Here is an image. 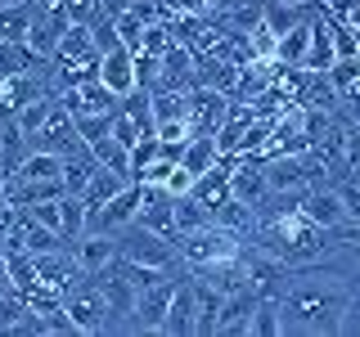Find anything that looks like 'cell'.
<instances>
[{
  "instance_id": "obj_1",
  "label": "cell",
  "mask_w": 360,
  "mask_h": 337,
  "mask_svg": "<svg viewBox=\"0 0 360 337\" xmlns=\"http://www.w3.org/2000/svg\"><path fill=\"white\" fill-rule=\"evenodd\" d=\"M356 292V279L324 275V270H292L288 288L279 292V333H338L342 310Z\"/></svg>"
},
{
  "instance_id": "obj_2",
  "label": "cell",
  "mask_w": 360,
  "mask_h": 337,
  "mask_svg": "<svg viewBox=\"0 0 360 337\" xmlns=\"http://www.w3.org/2000/svg\"><path fill=\"white\" fill-rule=\"evenodd\" d=\"M239 252H243V234L239 230H225V225H217V220L198 225V230L176 234V256L189 270L217 265V261H225V256H239Z\"/></svg>"
},
{
  "instance_id": "obj_3",
  "label": "cell",
  "mask_w": 360,
  "mask_h": 337,
  "mask_svg": "<svg viewBox=\"0 0 360 337\" xmlns=\"http://www.w3.org/2000/svg\"><path fill=\"white\" fill-rule=\"evenodd\" d=\"M117 256L127 261H140V265H153V270H176L180 256H176V239L149 230V225L131 220L127 230H117Z\"/></svg>"
},
{
  "instance_id": "obj_4",
  "label": "cell",
  "mask_w": 360,
  "mask_h": 337,
  "mask_svg": "<svg viewBox=\"0 0 360 337\" xmlns=\"http://www.w3.org/2000/svg\"><path fill=\"white\" fill-rule=\"evenodd\" d=\"M63 310H68V319L77 324V333H108V301H104V292H99L95 279L68 288Z\"/></svg>"
},
{
  "instance_id": "obj_5",
  "label": "cell",
  "mask_w": 360,
  "mask_h": 337,
  "mask_svg": "<svg viewBox=\"0 0 360 337\" xmlns=\"http://www.w3.org/2000/svg\"><path fill=\"white\" fill-rule=\"evenodd\" d=\"M32 149H50V153H59V157H77V153H86L90 144L77 135L72 112H68L63 104H54V112L45 117V126L37 131V140H32Z\"/></svg>"
},
{
  "instance_id": "obj_6",
  "label": "cell",
  "mask_w": 360,
  "mask_h": 337,
  "mask_svg": "<svg viewBox=\"0 0 360 337\" xmlns=\"http://www.w3.org/2000/svg\"><path fill=\"white\" fill-rule=\"evenodd\" d=\"M176 284L180 279H158L140 292V301H135V315H131V333H162V319L167 310H172V297H176Z\"/></svg>"
},
{
  "instance_id": "obj_7",
  "label": "cell",
  "mask_w": 360,
  "mask_h": 337,
  "mask_svg": "<svg viewBox=\"0 0 360 337\" xmlns=\"http://www.w3.org/2000/svg\"><path fill=\"white\" fill-rule=\"evenodd\" d=\"M230 198H239L243 207H252V211H262L270 202V180H266L262 157H234V166H230Z\"/></svg>"
},
{
  "instance_id": "obj_8",
  "label": "cell",
  "mask_w": 360,
  "mask_h": 337,
  "mask_svg": "<svg viewBox=\"0 0 360 337\" xmlns=\"http://www.w3.org/2000/svg\"><path fill=\"white\" fill-rule=\"evenodd\" d=\"M302 211L315 220V225H324V230H333V225H342L347 220V207H342V189L338 185H311L307 194H302Z\"/></svg>"
},
{
  "instance_id": "obj_9",
  "label": "cell",
  "mask_w": 360,
  "mask_h": 337,
  "mask_svg": "<svg viewBox=\"0 0 360 337\" xmlns=\"http://www.w3.org/2000/svg\"><path fill=\"white\" fill-rule=\"evenodd\" d=\"M333 63H338V45H333L329 14H324V5H320V14L311 18V45H307V59H302V67H307V72H329Z\"/></svg>"
},
{
  "instance_id": "obj_10",
  "label": "cell",
  "mask_w": 360,
  "mask_h": 337,
  "mask_svg": "<svg viewBox=\"0 0 360 337\" xmlns=\"http://www.w3.org/2000/svg\"><path fill=\"white\" fill-rule=\"evenodd\" d=\"M72 256H77V265L86 270V275H99L112 256H117V234H99V230H86L82 239L72 243Z\"/></svg>"
},
{
  "instance_id": "obj_11",
  "label": "cell",
  "mask_w": 360,
  "mask_h": 337,
  "mask_svg": "<svg viewBox=\"0 0 360 337\" xmlns=\"http://www.w3.org/2000/svg\"><path fill=\"white\" fill-rule=\"evenodd\" d=\"M99 81H104L112 95L127 99L131 90H135V50H127V45L108 50L104 59H99Z\"/></svg>"
},
{
  "instance_id": "obj_12",
  "label": "cell",
  "mask_w": 360,
  "mask_h": 337,
  "mask_svg": "<svg viewBox=\"0 0 360 337\" xmlns=\"http://www.w3.org/2000/svg\"><path fill=\"white\" fill-rule=\"evenodd\" d=\"M194 279H185V284H176V297H172V310H167V319H162V333L167 337H189L194 333Z\"/></svg>"
},
{
  "instance_id": "obj_13",
  "label": "cell",
  "mask_w": 360,
  "mask_h": 337,
  "mask_svg": "<svg viewBox=\"0 0 360 337\" xmlns=\"http://www.w3.org/2000/svg\"><path fill=\"white\" fill-rule=\"evenodd\" d=\"M221 292L207 284V279H198L194 275V306H198V315H194V333L198 337H217V324H221Z\"/></svg>"
},
{
  "instance_id": "obj_14",
  "label": "cell",
  "mask_w": 360,
  "mask_h": 337,
  "mask_svg": "<svg viewBox=\"0 0 360 337\" xmlns=\"http://www.w3.org/2000/svg\"><path fill=\"white\" fill-rule=\"evenodd\" d=\"M221 162V144H217V135H189L185 140V157H180V166H185L189 176H207L212 166Z\"/></svg>"
},
{
  "instance_id": "obj_15",
  "label": "cell",
  "mask_w": 360,
  "mask_h": 337,
  "mask_svg": "<svg viewBox=\"0 0 360 337\" xmlns=\"http://www.w3.org/2000/svg\"><path fill=\"white\" fill-rule=\"evenodd\" d=\"M131 185V176H122V171H108V166H99L95 162V171H90V185L82 189V202H86V211L90 207H104V202L112 194H122V189Z\"/></svg>"
},
{
  "instance_id": "obj_16",
  "label": "cell",
  "mask_w": 360,
  "mask_h": 337,
  "mask_svg": "<svg viewBox=\"0 0 360 337\" xmlns=\"http://www.w3.org/2000/svg\"><path fill=\"white\" fill-rule=\"evenodd\" d=\"M315 18V14H311ZM311 18H302L297 27H288L284 37L275 41V59L284 67H302V59H307V45H311Z\"/></svg>"
},
{
  "instance_id": "obj_17",
  "label": "cell",
  "mask_w": 360,
  "mask_h": 337,
  "mask_svg": "<svg viewBox=\"0 0 360 337\" xmlns=\"http://www.w3.org/2000/svg\"><path fill=\"white\" fill-rule=\"evenodd\" d=\"M90 157H95L99 166H108V171H122V176H131V149L117 140V135H99V140L90 144Z\"/></svg>"
},
{
  "instance_id": "obj_18",
  "label": "cell",
  "mask_w": 360,
  "mask_h": 337,
  "mask_svg": "<svg viewBox=\"0 0 360 337\" xmlns=\"http://www.w3.org/2000/svg\"><path fill=\"white\" fill-rule=\"evenodd\" d=\"M32 9L27 0H18V5H0V41H22L27 45V27H32Z\"/></svg>"
},
{
  "instance_id": "obj_19",
  "label": "cell",
  "mask_w": 360,
  "mask_h": 337,
  "mask_svg": "<svg viewBox=\"0 0 360 337\" xmlns=\"http://www.w3.org/2000/svg\"><path fill=\"white\" fill-rule=\"evenodd\" d=\"M59 234H63V243H77L86 234V202L77 194L59 198Z\"/></svg>"
},
{
  "instance_id": "obj_20",
  "label": "cell",
  "mask_w": 360,
  "mask_h": 337,
  "mask_svg": "<svg viewBox=\"0 0 360 337\" xmlns=\"http://www.w3.org/2000/svg\"><path fill=\"white\" fill-rule=\"evenodd\" d=\"M252 337H279V297H275V292H257Z\"/></svg>"
},
{
  "instance_id": "obj_21",
  "label": "cell",
  "mask_w": 360,
  "mask_h": 337,
  "mask_svg": "<svg viewBox=\"0 0 360 337\" xmlns=\"http://www.w3.org/2000/svg\"><path fill=\"white\" fill-rule=\"evenodd\" d=\"M207 220H212V211L202 207L194 194H180V198H176V234L198 230V225H207Z\"/></svg>"
},
{
  "instance_id": "obj_22",
  "label": "cell",
  "mask_w": 360,
  "mask_h": 337,
  "mask_svg": "<svg viewBox=\"0 0 360 337\" xmlns=\"http://www.w3.org/2000/svg\"><path fill=\"white\" fill-rule=\"evenodd\" d=\"M158 81H162V59L149 50H135V86L140 90H153Z\"/></svg>"
},
{
  "instance_id": "obj_23",
  "label": "cell",
  "mask_w": 360,
  "mask_h": 337,
  "mask_svg": "<svg viewBox=\"0 0 360 337\" xmlns=\"http://www.w3.org/2000/svg\"><path fill=\"white\" fill-rule=\"evenodd\" d=\"M112 27H117V37L127 50H140V37H144V18L131 14V9H122V14H112Z\"/></svg>"
},
{
  "instance_id": "obj_24",
  "label": "cell",
  "mask_w": 360,
  "mask_h": 337,
  "mask_svg": "<svg viewBox=\"0 0 360 337\" xmlns=\"http://www.w3.org/2000/svg\"><path fill=\"white\" fill-rule=\"evenodd\" d=\"M77 135H82L86 144H95L99 135H108V126H112V112H77Z\"/></svg>"
},
{
  "instance_id": "obj_25",
  "label": "cell",
  "mask_w": 360,
  "mask_h": 337,
  "mask_svg": "<svg viewBox=\"0 0 360 337\" xmlns=\"http://www.w3.org/2000/svg\"><path fill=\"white\" fill-rule=\"evenodd\" d=\"M158 149H162V144H158V135H153V131H149V135H140V140L131 144V180H135V176L144 171V166L153 162V157H158Z\"/></svg>"
},
{
  "instance_id": "obj_26",
  "label": "cell",
  "mask_w": 360,
  "mask_h": 337,
  "mask_svg": "<svg viewBox=\"0 0 360 337\" xmlns=\"http://www.w3.org/2000/svg\"><path fill=\"white\" fill-rule=\"evenodd\" d=\"M108 135H117V140H122V144L131 149V144L140 140V135H149V131H144V126H140V121L131 117L127 108H117V112H112V126H108Z\"/></svg>"
},
{
  "instance_id": "obj_27",
  "label": "cell",
  "mask_w": 360,
  "mask_h": 337,
  "mask_svg": "<svg viewBox=\"0 0 360 337\" xmlns=\"http://www.w3.org/2000/svg\"><path fill=\"white\" fill-rule=\"evenodd\" d=\"M338 333H347V337H360V284H356L352 301H347V310H342V324H338Z\"/></svg>"
},
{
  "instance_id": "obj_28",
  "label": "cell",
  "mask_w": 360,
  "mask_h": 337,
  "mask_svg": "<svg viewBox=\"0 0 360 337\" xmlns=\"http://www.w3.org/2000/svg\"><path fill=\"white\" fill-rule=\"evenodd\" d=\"M189 189H194V176H189L185 171V166H172V176H167V194H172V198H180V194H189Z\"/></svg>"
},
{
  "instance_id": "obj_29",
  "label": "cell",
  "mask_w": 360,
  "mask_h": 337,
  "mask_svg": "<svg viewBox=\"0 0 360 337\" xmlns=\"http://www.w3.org/2000/svg\"><path fill=\"white\" fill-rule=\"evenodd\" d=\"M342 189V207H347V220H360V185H352V180H347V185H338Z\"/></svg>"
},
{
  "instance_id": "obj_30",
  "label": "cell",
  "mask_w": 360,
  "mask_h": 337,
  "mask_svg": "<svg viewBox=\"0 0 360 337\" xmlns=\"http://www.w3.org/2000/svg\"><path fill=\"white\" fill-rule=\"evenodd\" d=\"M347 176H352V185H360V162L352 166V171H347Z\"/></svg>"
},
{
  "instance_id": "obj_31",
  "label": "cell",
  "mask_w": 360,
  "mask_h": 337,
  "mask_svg": "<svg viewBox=\"0 0 360 337\" xmlns=\"http://www.w3.org/2000/svg\"><path fill=\"white\" fill-rule=\"evenodd\" d=\"M284 5H311V0H284Z\"/></svg>"
},
{
  "instance_id": "obj_32",
  "label": "cell",
  "mask_w": 360,
  "mask_h": 337,
  "mask_svg": "<svg viewBox=\"0 0 360 337\" xmlns=\"http://www.w3.org/2000/svg\"><path fill=\"white\" fill-rule=\"evenodd\" d=\"M0 5H18V0H0Z\"/></svg>"
},
{
  "instance_id": "obj_33",
  "label": "cell",
  "mask_w": 360,
  "mask_h": 337,
  "mask_svg": "<svg viewBox=\"0 0 360 337\" xmlns=\"http://www.w3.org/2000/svg\"><path fill=\"white\" fill-rule=\"evenodd\" d=\"M207 5H221V0H207Z\"/></svg>"
}]
</instances>
